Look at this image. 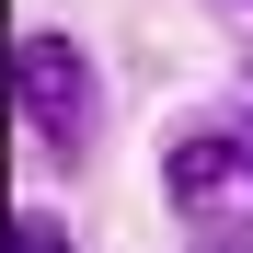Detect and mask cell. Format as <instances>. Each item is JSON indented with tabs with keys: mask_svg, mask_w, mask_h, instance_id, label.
I'll return each instance as SVG.
<instances>
[{
	"mask_svg": "<svg viewBox=\"0 0 253 253\" xmlns=\"http://www.w3.org/2000/svg\"><path fill=\"white\" fill-rule=\"evenodd\" d=\"M230 161H242V138H230V126L173 138V196H219V184H230Z\"/></svg>",
	"mask_w": 253,
	"mask_h": 253,
	"instance_id": "7a4b0ae2",
	"label": "cell"
},
{
	"mask_svg": "<svg viewBox=\"0 0 253 253\" xmlns=\"http://www.w3.org/2000/svg\"><path fill=\"white\" fill-rule=\"evenodd\" d=\"M0 253H69V230L46 219V207H23V219H0Z\"/></svg>",
	"mask_w": 253,
	"mask_h": 253,
	"instance_id": "3957f363",
	"label": "cell"
},
{
	"mask_svg": "<svg viewBox=\"0 0 253 253\" xmlns=\"http://www.w3.org/2000/svg\"><path fill=\"white\" fill-rule=\"evenodd\" d=\"M196 253H253V230H207V242H196Z\"/></svg>",
	"mask_w": 253,
	"mask_h": 253,
	"instance_id": "277c9868",
	"label": "cell"
},
{
	"mask_svg": "<svg viewBox=\"0 0 253 253\" xmlns=\"http://www.w3.org/2000/svg\"><path fill=\"white\" fill-rule=\"evenodd\" d=\"M12 92H23V115H35L46 150H92V58L69 35H46V23L12 35Z\"/></svg>",
	"mask_w": 253,
	"mask_h": 253,
	"instance_id": "6da1fadb",
	"label": "cell"
}]
</instances>
